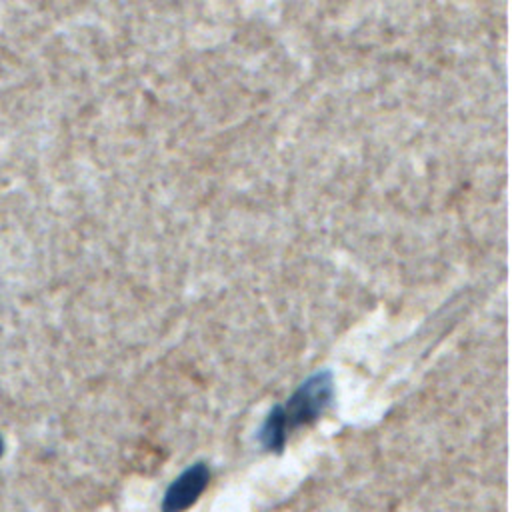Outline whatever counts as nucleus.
Instances as JSON below:
<instances>
[{
  "instance_id": "f257e3e1",
  "label": "nucleus",
  "mask_w": 512,
  "mask_h": 512,
  "mask_svg": "<svg viewBox=\"0 0 512 512\" xmlns=\"http://www.w3.org/2000/svg\"><path fill=\"white\" fill-rule=\"evenodd\" d=\"M334 396V380L328 370L312 374L304 380L298 390L288 398L286 404L274 406L286 434L302 424L314 422L332 402Z\"/></svg>"
},
{
  "instance_id": "f03ea898",
  "label": "nucleus",
  "mask_w": 512,
  "mask_h": 512,
  "mask_svg": "<svg viewBox=\"0 0 512 512\" xmlns=\"http://www.w3.org/2000/svg\"><path fill=\"white\" fill-rule=\"evenodd\" d=\"M210 480V470L204 462H196L186 468L166 490L162 500V512H182L192 506L204 492Z\"/></svg>"
},
{
  "instance_id": "7ed1b4c3",
  "label": "nucleus",
  "mask_w": 512,
  "mask_h": 512,
  "mask_svg": "<svg viewBox=\"0 0 512 512\" xmlns=\"http://www.w3.org/2000/svg\"><path fill=\"white\" fill-rule=\"evenodd\" d=\"M2 450H4V444H2V438H0V454H2Z\"/></svg>"
}]
</instances>
